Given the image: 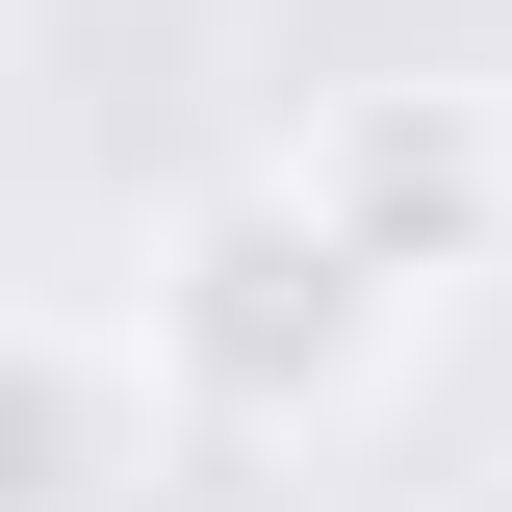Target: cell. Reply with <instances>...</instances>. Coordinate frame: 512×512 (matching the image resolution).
Segmentation results:
<instances>
[{
  "mask_svg": "<svg viewBox=\"0 0 512 512\" xmlns=\"http://www.w3.org/2000/svg\"><path fill=\"white\" fill-rule=\"evenodd\" d=\"M128 487H154V359L0 308V512H128Z\"/></svg>",
  "mask_w": 512,
  "mask_h": 512,
  "instance_id": "3",
  "label": "cell"
},
{
  "mask_svg": "<svg viewBox=\"0 0 512 512\" xmlns=\"http://www.w3.org/2000/svg\"><path fill=\"white\" fill-rule=\"evenodd\" d=\"M282 180L359 231V282H461V256H487V103H461V77H384V103H333Z\"/></svg>",
  "mask_w": 512,
  "mask_h": 512,
  "instance_id": "2",
  "label": "cell"
},
{
  "mask_svg": "<svg viewBox=\"0 0 512 512\" xmlns=\"http://www.w3.org/2000/svg\"><path fill=\"white\" fill-rule=\"evenodd\" d=\"M384 308H410V282H359V231L256 154V180H205L180 256H154V384H180V410H231V436H308L333 384L384 359Z\"/></svg>",
  "mask_w": 512,
  "mask_h": 512,
  "instance_id": "1",
  "label": "cell"
}]
</instances>
